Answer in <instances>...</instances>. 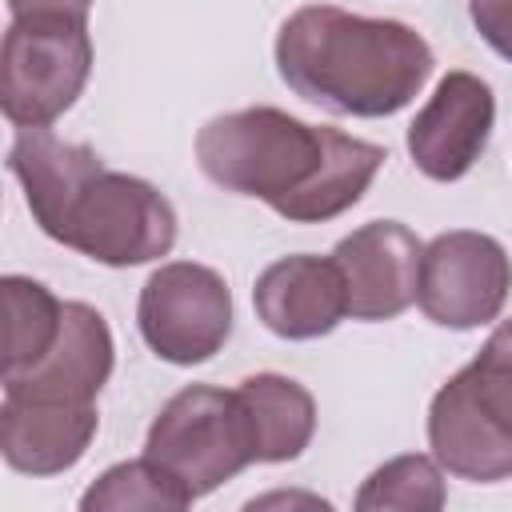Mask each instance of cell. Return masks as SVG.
I'll return each instance as SVG.
<instances>
[{
  "mask_svg": "<svg viewBox=\"0 0 512 512\" xmlns=\"http://www.w3.org/2000/svg\"><path fill=\"white\" fill-rule=\"evenodd\" d=\"M420 256H424V244L400 220H372L348 232L332 248V260L348 292V316L368 324L396 320L416 300Z\"/></svg>",
  "mask_w": 512,
  "mask_h": 512,
  "instance_id": "obj_10",
  "label": "cell"
},
{
  "mask_svg": "<svg viewBox=\"0 0 512 512\" xmlns=\"http://www.w3.org/2000/svg\"><path fill=\"white\" fill-rule=\"evenodd\" d=\"M468 12L484 44L496 56L512 60V0H468Z\"/></svg>",
  "mask_w": 512,
  "mask_h": 512,
  "instance_id": "obj_19",
  "label": "cell"
},
{
  "mask_svg": "<svg viewBox=\"0 0 512 512\" xmlns=\"http://www.w3.org/2000/svg\"><path fill=\"white\" fill-rule=\"evenodd\" d=\"M264 504H308V508H328V500H320V496H284V492L260 496V500H252L248 508H264Z\"/></svg>",
  "mask_w": 512,
  "mask_h": 512,
  "instance_id": "obj_21",
  "label": "cell"
},
{
  "mask_svg": "<svg viewBox=\"0 0 512 512\" xmlns=\"http://www.w3.org/2000/svg\"><path fill=\"white\" fill-rule=\"evenodd\" d=\"M512 288V260L488 232H440L420 256L416 304L440 328H480L500 316Z\"/></svg>",
  "mask_w": 512,
  "mask_h": 512,
  "instance_id": "obj_8",
  "label": "cell"
},
{
  "mask_svg": "<svg viewBox=\"0 0 512 512\" xmlns=\"http://www.w3.org/2000/svg\"><path fill=\"white\" fill-rule=\"evenodd\" d=\"M496 124V96L476 72H448L408 124L412 164L440 184L472 172Z\"/></svg>",
  "mask_w": 512,
  "mask_h": 512,
  "instance_id": "obj_9",
  "label": "cell"
},
{
  "mask_svg": "<svg viewBox=\"0 0 512 512\" xmlns=\"http://www.w3.org/2000/svg\"><path fill=\"white\" fill-rule=\"evenodd\" d=\"M428 448L440 468L472 484L512 476V320L432 396Z\"/></svg>",
  "mask_w": 512,
  "mask_h": 512,
  "instance_id": "obj_3",
  "label": "cell"
},
{
  "mask_svg": "<svg viewBox=\"0 0 512 512\" xmlns=\"http://www.w3.org/2000/svg\"><path fill=\"white\" fill-rule=\"evenodd\" d=\"M4 376L32 368L60 336L64 304L32 276H4Z\"/></svg>",
  "mask_w": 512,
  "mask_h": 512,
  "instance_id": "obj_16",
  "label": "cell"
},
{
  "mask_svg": "<svg viewBox=\"0 0 512 512\" xmlns=\"http://www.w3.org/2000/svg\"><path fill=\"white\" fill-rule=\"evenodd\" d=\"M12 16H72L88 20L92 0H8Z\"/></svg>",
  "mask_w": 512,
  "mask_h": 512,
  "instance_id": "obj_20",
  "label": "cell"
},
{
  "mask_svg": "<svg viewBox=\"0 0 512 512\" xmlns=\"http://www.w3.org/2000/svg\"><path fill=\"white\" fill-rule=\"evenodd\" d=\"M196 496L156 460L140 456V460H124L112 464L108 472H100V480L80 496L84 512H132V508H148V512H180L188 508Z\"/></svg>",
  "mask_w": 512,
  "mask_h": 512,
  "instance_id": "obj_17",
  "label": "cell"
},
{
  "mask_svg": "<svg viewBox=\"0 0 512 512\" xmlns=\"http://www.w3.org/2000/svg\"><path fill=\"white\" fill-rule=\"evenodd\" d=\"M196 160L216 188L264 200L292 224H324L368 192L384 148L256 104L212 116L196 136Z\"/></svg>",
  "mask_w": 512,
  "mask_h": 512,
  "instance_id": "obj_1",
  "label": "cell"
},
{
  "mask_svg": "<svg viewBox=\"0 0 512 512\" xmlns=\"http://www.w3.org/2000/svg\"><path fill=\"white\" fill-rule=\"evenodd\" d=\"M56 244L84 252L108 268H136L160 260L176 244V212L160 188L140 176L100 168L64 208Z\"/></svg>",
  "mask_w": 512,
  "mask_h": 512,
  "instance_id": "obj_4",
  "label": "cell"
},
{
  "mask_svg": "<svg viewBox=\"0 0 512 512\" xmlns=\"http://www.w3.org/2000/svg\"><path fill=\"white\" fill-rule=\"evenodd\" d=\"M444 476L436 468V456H396L380 464L356 492L360 512H436L444 508Z\"/></svg>",
  "mask_w": 512,
  "mask_h": 512,
  "instance_id": "obj_18",
  "label": "cell"
},
{
  "mask_svg": "<svg viewBox=\"0 0 512 512\" xmlns=\"http://www.w3.org/2000/svg\"><path fill=\"white\" fill-rule=\"evenodd\" d=\"M236 396H240L244 416H248L256 464L296 460L312 444V432H316V400L292 376L256 372V376L240 380Z\"/></svg>",
  "mask_w": 512,
  "mask_h": 512,
  "instance_id": "obj_15",
  "label": "cell"
},
{
  "mask_svg": "<svg viewBox=\"0 0 512 512\" xmlns=\"http://www.w3.org/2000/svg\"><path fill=\"white\" fill-rule=\"evenodd\" d=\"M112 360H116V348H112L108 320L84 300H64L56 344L32 368L4 376V388L96 404L100 388L112 376Z\"/></svg>",
  "mask_w": 512,
  "mask_h": 512,
  "instance_id": "obj_13",
  "label": "cell"
},
{
  "mask_svg": "<svg viewBox=\"0 0 512 512\" xmlns=\"http://www.w3.org/2000/svg\"><path fill=\"white\" fill-rule=\"evenodd\" d=\"M136 324L144 344L168 364H204L232 336V292L208 264H160L140 288Z\"/></svg>",
  "mask_w": 512,
  "mask_h": 512,
  "instance_id": "obj_7",
  "label": "cell"
},
{
  "mask_svg": "<svg viewBox=\"0 0 512 512\" xmlns=\"http://www.w3.org/2000/svg\"><path fill=\"white\" fill-rule=\"evenodd\" d=\"M432 64V48L416 28L332 4H304L276 32L280 80L340 116L372 120L408 108Z\"/></svg>",
  "mask_w": 512,
  "mask_h": 512,
  "instance_id": "obj_2",
  "label": "cell"
},
{
  "mask_svg": "<svg viewBox=\"0 0 512 512\" xmlns=\"http://www.w3.org/2000/svg\"><path fill=\"white\" fill-rule=\"evenodd\" d=\"M256 316L280 340L328 336L348 316L344 276L332 256H284L256 276L252 288Z\"/></svg>",
  "mask_w": 512,
  "mask_h": 512,
  "instance_id": "obj_12",
  "label": "cell"
},
{
  "mask_svg": "<svg viewBox=\"0 0 512 512\" xmlns=\"http://www.w3.org/2000/svg\"><path fill=\"white\" fill-rule=\"evenodd\" d=\"M100 412L84 400L36 396L4 388L0 400V452L24 476H60L88 452Z\"/></svg>",
  "mask_w": 512,
  "mask_h": 512,
  "instance_id": "obj_11",
  "label": "cell"
},
{
  "mask_svg": "<svg viewBox=\"0 0 512 512\" xmlns=\"http://www.w3.org/2000/svg\"><path fill=\"white\" fill-rule=\"evenodd\" d=\"M88 72V20L12 16L0 44V108L16 128H48L76 104Z\"/></svg>",
  "mask_w": 512,
  "mask_h": 512,
  "instance_id": "obj_5",
  "label": "cell"
},
{
  "mask_svg": "<svg viewBox=\"0 0 512 512\" xmlns=\"http://www.w3.org/2000/svg\"><path fill=\"white\" fill-rule=\"evenodd\" d=\"M144 456L168 468L192 496L216 492L224 480L256 464L240 396L212 384L180 388L156 412L144 440Z\"/></svg>",
  "mask_w": 512,
  "mask_h": 512,
  "instance_id": "obj_6",
  "label": "cell"
},
{
  "mask_svg": "<svg viewBox=\"0 0 512 512\" xmlns=\"http://www.w3.org/2000/svg\"><path fill=\"white\" fill-rule=\"evenodd\" d=\"M8 168L24 188L32 220L44 236H52L72 196L88 184V176L104 168V160L88 144H68L48 128H20L8 152Z\"/></svg>",
  "mask_w": 512,
  "mask_h": 512,
  "instance_id": "obj_14",
  "label": "cell"
}]
</instances>
